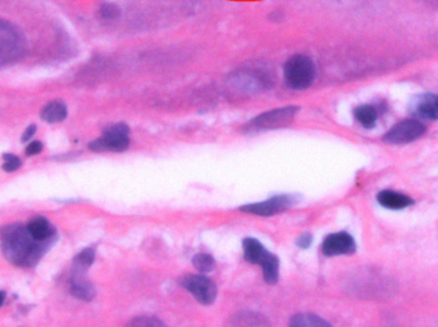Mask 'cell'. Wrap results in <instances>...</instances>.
Returning a JSON list of instances; mask_svg holds the SVG:
<instances>
[{"instance_id":"cell-17","label":"cell","mask_w":438,"mask_h":327,"mask_svg":"<svg viewBox=\"0 0 438 327\" xmlns=\"http://www.w3.org/2000/svg\"><path fill=\"white\" fill-rule=\"evenodd\" d=\"M354 114L356 120H358L364 128L371 129V128L376 126L378 114H377V110L374 109L371 105H362V106L356 108Z\"/></svg>"},{"instance_id":"cell-18","label":"cell","mask_w":438,"mask_h":327,"mask_svg":"<svg viewBox=\"0 0 438 327\" xmlns=\"http://www.w3.org/2000/svg\"><path fill=\"white\" fill-rule=\"evenodd\" d=\"M95 259V252L93 248H86L81 253H78L73 261V274L84 275L85 271L93 265Z\"/></svg>"},{"instance_id":"cell-19","label":"cell","mask_w":438,"mask_h":327,"mask_svg":"<svg viewBox=\"0 0 438 327\" xmlns=\"http://www.w3.org/2000/svg\"><path fill=\"white\" fill-rule=\"evenodd\" d=\"M290 326L294 327H329L328 322L315 315H296L290 319Z\"/></svg>"},{"instance_id":"cell-8","label":"cell","mask_w":438,"mask_h":327,"mask_svg":"<svg viewBox=\"0 0 438 327\" xmlns=\"http://www.w3.org/2000/svg\"><path fill=\"white\" fill-rule=\"evenodd\" d=\"M182 286L194 295L198 302L204 306H211L217 298V286L202 275H187L182 280Z\"/></svg>"},{"instance_id":"cell-2","label":"cell","mask_w":438,"mask_h":327,"mask_svg":"<svg viewBox=\"0 0 438 327\" xmlns=\"http://www.w3.org/2000/svg\"><path fill=\"white\" fill-rule=\"evenodd\" d=\"M26 41L17 26L0 19V68L18 62L25 54Z\"/></svg>"},{"instance_id":"cell-12","label":"cell","mask_w":438,"mask_h":327,"mask_svg":"<svg viewBox=\"0 0 438 327\" xmlns=\"http://www.w3.org/2000/svg\"><path fill=\"white\" fill-rule=\"evenodd\" d=\"M28 233L33 235L36 241L40 242H51V238L54 235V229L51 223L44 218H35L27 224Z\"/></svg>"},{"instance_id":"cell-20","label":"cell","mask_w":438,"mask_h":327,"mask_svg":"<svg viewBox=\"0 0 438 327\" xmlns=\"http://www.w3.org/2000/svg\"><path fill=\"white\" fill-rule=\"evenodd\" d=\"M232 325H245V326H259V325H268V321L263 319L259 315L254 313H240L235 321L231 322Z\"/></svg>"},{"instance_id":"cell-9","label":"cell","mask_w":438,"mask_h":327,"mask_svg":"<svg viewBox=\"0 0 438 327\" xmlns=\"http://www.w3.org/2000/svg\"><path fill=\"white\" fill-rule=\"evenodd\" d=\"M356 251V243L354 238L349 233L341 232L329 234L322 244V252L327 256H340V254H351Z\"/></svg>"},{"instance_id":"cell-15","label":"cell","mask_w":438,"mask_h":327,"mask_svg":"<svg viewBox=\"0 0 438 327\" xmlns=\"http://www.w3.org/2000/svg\"><path fill=\"white\" fill-rule=\"evenodd\" d=\"M67 117V108L62 101H51L42 110V118L48 123H60Z\"/></svg>"},{"instance_id":"cell-7","label":"cell","mask_w":438,"mask_h":327,"mask_svg":"<svg viewBox=\"0 0 438 327\" xmlns=\"http://www.w3.org/2000/svg\"><path fill=\"white\" fill-rule=\"evenodd\" d=\"M426 133V127L419 120H403L389 129L383 137L388 144H406L421 138Z\"/></svg>"},{"instance_id":"cell-16","label":"cell","mask_w":438,"mask_h":327,"mask_svg":"<svg viewBox=\"0 0 438 327\" xmlns=\"http://www.w3.org/2000/svg\"><path fill=\"white\" fill-rule=\"evenodd\" d=\"M244 253L245 259L246 261H249L250 263H259L263 256L267 253V250L263 247V244L261 242H258L256 239L254 238H246L244 239Z\"/></svg>"},{"instance_id":"cell-5","label":"cell","mask_w":438,"mask_h":327,"mask_svg":"<svg viewBox=\"0 0 438 327\" xmlns=\"http://www.w3.org/2000/svg\"><path fill=\"white\" fill-rule=\"evenodd\" d=\"M297 106H287L282 109L272 110L255 118L252 122H249L247 128L249 131H265V129H274L279 127L286 126L295 118Z\"/></svg>"},{"instance_id":"cell-14","label":"cell","mask_w":438,"mask_h":327,"mask_svg":"<svg viewBox=\"0 0 438 327\" xmlns=\"http://www.w3.org/2000/svg\"><path fill=\"white\" fill-rule=\"evenodd\" d=\"M259 265L263 269V277L268 284H276L279 281V261L277 256L267 252V254L261 259Z\"/></svg>"},{"instance_id":"cell-27","label":"cell","mask_w":438,"mask_h":327,"mask_svg":"<svg viewBox=\"0 0 438 327\" xmlns=\"http://www.w3.org/2000/svg\"><path fill=\"white\" fill-rule=\"evenodd\" d=\"M35 132H36V126H30L27 129H26L25 133L22 136V141L24 142H27V141H30V138L34 136Z\"/></svg>"},{"instance_id":"cell-3","label":"cell","mask_w":438,"mask_h":327,"mask_svg":"<svg viewBox=\"0 0 438 327\" xmlns=\"http://www.w3.org/2000/svg\"><path fill=\"white\" fill-rule=\"evenodd\" d=\"M283 75L288 87L294 90H306L314 82L317 69L312 59L299 54L287 60Z\"/></svg>"},{"instance_id":"cell-21","label":"cell","mask_w":438,"mask_h":327,"mask_svg":"<svg viewBox=\"0 0 438 327\" xmlns=\"http://www.w3.org/2000/svg\"><path fill=\"white\" fill-rule=\"evenodd\" d=\"M193 263L195 268L199 270L200 272H211L214 270L216 266V261L211 257V254L207 253H199L193 259Z\"/></svg>"},{"instance_id":"cell-1","label":"cell","mask_w":438,"mask_h":327,"mask_svg":"<svg viewBox=\"0 0 438 327\" xmlns=\"http://www.w3.org/2000/svg\"><path fill=\"white\" fill-rule=\"evenodd\" d=\"M51 242H40L33 238L27 227L8 225L1 230V248L7 260L16 266L31 268L42 259Z\"/></svg>"},{"instance_id":"cell-26","label":"cell","mask_w":438,"mask_h":327,"mask_svg":"<svg viewBox=\"0 0 438 327\" xmlns=\"http://www.w3.org/2000/svg\"><path fill=\"white\" fill-rule=\"evenodd\" d=\"M312 235L305 233V234H301L297 238L296 244H297L300 248H309V245L312 244Z\"/></svg>"},{"instance_id":"cell-25","label":"cell","mask_w":438,"mask_h":327,"mask_svg":"<svg viewBox=\"0 0 438 327\" xmlns=\"http://www.w3.org/2000/svg\"><path fill=\"white\" fill-rule=\"evenodd\" d=\"M42 150V143L39 142V141H35V142H31L28 146H27V149H26V153L28 155V156H34V155H37V153H40Z\"/></svg>"},{"instance_id":"cell-28","label":"cell","mask_w":438,"mask_h":327,"mask_svg":"<svg viewBox=\"0 0 438 327\" xmlns=\"http://www.w3.org/2000/svg\"><path fill=\"white\" fill-rule=\"evenodd\" d=\"M4 299H6V293H4V292H0V307H1V304L4 303Z\"/></svg>"},{"instance_id":"cell-23","label":"cell","mask_w":438,"mask_h":327,"mask_svg":"<svg viewBox=\"0 0 438 327\" xmlns=\"http://www.w3.org/2000/svg\"><path fill=\"white\" fill-rule=\"evenodd\" d=\"M130 326H143V327H157L164 326V324L158 319L154 317H139V319H132L131 322H128Z\"/></svg>"},{"instance_id":"cell-4","label":"cell","mask_w":438,"mask_h":327,"mask_svg":"<svg viewBox=\"0 0 438 327\" xmlns=\"http://www.w3.org/2000/svg\"><path fill=\"white\" fill-rule=\"evenodd\" d=\"M130 146V128L119 123L110 127L100 138L90 143V149L93 151H125Z\"/></svg>"},{"instance_id":"cell-13","label":"cell","mask_w":438,"mask_h":327,"mask_svg":"<svg viewBox=\"0 0 438 327\" xmlns=\"http://www.w3.org/2000/svg\"><path fill=\"white\" fill-rule=\"evenodd\" d=\"M71 293L78 299L89 302L95 297V289L93 284L85 279L84 275L73 274L71 279Z\"/></svg>"},{"instance_id":"cell-24","label":"cell","mask_w":438,"mask_h":327,"mask_svg":"<svg viewBox=\"0 0 438 327\" xmlns=\"http://www.w3.org/2000/svg\"><path fill=\"white\" fill-rule=\"evenodd\" d=\"M101 15L103 17L107 18V19H112V18H116L119 16V8L113 4H105L103 8H101Z\"/></svg>"},{"instance_id":"cell-6","label":"cell","mask_w":438,"mask_h":327,"mask_svg":"<svg viewBox=\"0 0 438 327\" xmlns=\"http://www.w3.org/2000/svg\"><path fill=\"white\" fill-rule=\"evenodd\" d=\"M299 201V197L294 194H282L272 197L267 201L259 202V203H252V205H245L240 210L247 214H253L258 216H273L279 212L287 210L292 207Z\"/></svg>"},{"instance_id":"cell-22","label":"cell","mask_w":438,"mask_h":327,"mask_svg":"<svg viewBox=\"0 0 438 327\" xmlns=\"http://www.w3.org/2000/svg\"><path fill=\"white\" fill-rule=\"evenodd\" d=\"M21 160L18 159L16 155H12V153H6L3 156V169L8 173L12 171H16L17 169L21 168Z\"/></svg>"},{"instance_id":"cell-11","label":"cell","mask_w":438,"mask_h":327,"mask_svg":"<svg viewBox=\"0 0 438 327\" xmlns=\"http://www.w3.org/2000/svg\"><path fill=\"white\" fill-rule=\"evenodd\" d=\"M377 201L380 206L391 209V210H403L414 203L413 198L403 193L394 192V191H382L377 196Z\"/></svg>"},{"instance_id":"cell-10","label":"cell","mask_w":438,"mask_h":327,"mask_svg":"<svg viewBox=\"0 0 438 327\" xmlns=\"http://www.w3.org/2000/svg\"><path fill=\"white\" fill-rule=\"evenodd\" d=\"M410 111L414 117L426 120H437L438 95L423 93L414 97L413 101L410 102Z\"/></svg>"}]
</instances>
